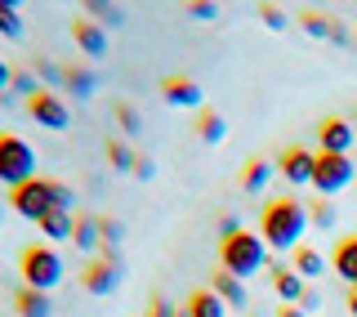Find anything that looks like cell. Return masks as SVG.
I'll use <instances>...</instances> for the list:
<instances>
[{"label": "cell", "instance_id": "cell-1", "mask_svg": "<svg viewBox=\"0 0 357 317\" xmlns=\"http://www.w3.org/2000/svg\"><path fill=\"white\" fill-rule=\"evenodd\" d=\"M308 233V206L299 197H273L259 214V237L268 251H299Z\"/></svg>", "mask_w": 357, "mask_h": 317}, {"label": "cell", "instance_id": "cell-2", "mask_svg": "<svg viewBox=\"0 0 357 317\" xmlns=\"http://www.w3.org/2000/svg\"><path fill=\"white\" fill-rule=\"evenodd\" d=\"M22 219H45V214H54V210H72L76 206V197H72V188L59 184V179H31V184H22L14 188V201H9Z\"/></svg>", "mask_w": 357, "mask_h": 317}, {"label": "cell", "instance_id": "cell-3", "mask_svg": "<svg viewBox=\"0 0 357 317\" xmlns=\"http://www.w3.org/2000/svg\"><path fill=\"white\" fill-rule=\"evenodd\" d=\"M219 264H223V273H232V277H255L268 264V242L259 233L241 228V233H232V237L219 242Z\"/></svg>", "mask_w": 357, "mask_h": 317}, {"label": "cell", "instance_id": "cell-4", "mask_svg": "<svg viewBox=\"0 0 357 317\" xmlns=\"http://www.w3.org/2000/svg\"><path fill=\"white\" fill-rule=\"evenodd\" d=\"M36 179V148L22 134H0V184L22 188Z\"/></svg>", "mask_w": 357, "mask_h": 317}, {"label": "cell", "instance_id": "cell-5", "mask_svg": "<svg viewBox=\"0 0 357 317\" xmlns=\"http://www.w3.org/2000/svg\"><path fill=\"white\" fill-rule=\"evenodd\" d=\"M18 268H22V286L31 290H54L63 281V255L54 246H27L18 255Z\"/></svg>", "mask_w": 357, "mask_h": 317}, {"label": "cell", "instance_id": "cell-6", "mask_svg": "<svg viewBox=\"0 0 357 317\" xmlns=\"http://www.w3.org/2000/svg\"><path fill=\"white\" fill-rule=\"evenodd\" d=\"M353 156H340V152H317V165H312V188L317 197H335L353 184Z\"/></svg>", "mask_w": 357, "mask_h": 317}, {"label": "cell", "instance_id": "cell-7", "mask_svg": "<svg viewBox=\"0 0 357 317\" xmlns=\"http://www.w3.org/2000/svg\"><path fill=\"white\" fill-rule=\"evenodd\" d=\"M27 117L36 121V126H45V130H67L72 112H67V98H59L54 89H40L36 98H27Z\"/></svg>", "mask_w": 357, "mask_h": 317}, {"label": "cell", "instance_id": "cell-8", "mask_svg": "<svg viewBox=\"0 0 357 317\" xmlns=\"http://www.w3.org/2000/svg\"><path fill=\"white\" fill-rule=\"evenodd\" d=\"M312 165H317V152L308 148H286L282 156H277V175L286 179V184H312Z\"/></svg>", "mask_w": 357, "mask_h": 317}, {"label": "cell", "instance_id": "cell-9", "mask_svg": "<svg viewBox=\"0 0 357 317\" xmlns=\"http://www.w3.org/2000/svg\"><path fill=\"white\" fill-rule=\"evenodd\" d=\"M353 126L344 117H326L317 126V143H321V152H340V156H349V148H353Z\"/></svg>", "mask_w": 357, "mask_h": 317}, {"label": "cell", "instance_id": "cell-10", "mask_svg": "<svg viewBox=\"0 0 357 317\" xmlns=\"http://www.w3.org/2000/svg\"><path fill=\"white\" fill-rule=\"evenodd\" d=\"M116 281H121L116 255H103V259H94V264L85 268V290L89 295H107V290H116Z\"/></svg>", "mask_w": 357, "mask_h": 317}, {"label": "cell", "instance_id": "cell-11", "mask_svg": "<svg viewBox=\"0 0 357 317\" xmlns=\"http://www.w3.org/2000/svg\"><path fill=\"white\" fill-rule=\"evenodd\" d=\"M72 40H76L81 54H89V59H103V54H107V27H98L94 18L72 22Z\"/></svg>", "mask_w": 357, "mask_h": 317}, {"label": "cell", "instance_id": "cell-12", "mask_svg": "<svg viewBox=\"0 0 357 317\" xmlns=\"http://www.w3.org/2000/svg\"><path fill=\"white\" fill-rule=\"evenodd\" d=\"M331 268H335V277H344L349 286H357V233H353V237H344V242H335V251H331Z\"/></svg>", "mask_w": 357, "mask_h": 317}, {"label": "cell", "instance_id": "cell-13", "mask_svg": "<svg viewBox=\"0 0 357 317\" xmlns=\"http://www.w3.org/2000/svg\"><path fill=\"white\" fill-rule=\"evenodd\" d=\"M72 246L76 251H103V219L98 214H76Z\"/></svg>", "mask_w": 357, "mask_h": 317}, {"label": "cell", "instance_id": "cell-14", "mask_svg": "<svg viewBox=\"0 0 357 317\" xmlns=\"http://www.w3.org/2000/svg\"><path fill=\"white\" fill-rule=\"evenodd\" d=\"M161 94H165V103H174V108H201V85L188 81V76H170V81L161 85Z\"/></svg>", "mask_w": 357, "mask_h": 317}, {"label": "cell", "instance_id": "cell-15", "mask_svg": "<svg viewBox=\"0 0 357 317\" xmlns=\"http://www.w3.org/2000/svg\"><path fill=\"white\" fill-rule=\"evenodd\" d=\"M299 27L308 31V36H317V40H349V31H344V22L340 18H326V14H304L299 18Z\"/></svg>", "mask_w": 357, "mask_h": 317}, {"label": "cell", "instance_id": "cell-16", "mask_svg": "<svg viewBox=\"0 0 357 317\" xmlns=\"http://www.w3.org/2000/svg\"><path fill=\"white\" fill-rule=\"evenodd\" d=\"M210 290H215V295L228 304V309H241V304H245V281L232 277V273H223V268L210 277Z\"/></svg>", "mask_w": 357, "mask_h": 317}, {"label": "cell", "instance_id": "cell-17", "mask_svg": "<svg viewBox=\"0 0 357 317\" xmlns=\"http://www.w3.org/2000/svg\"><path fill=\"white\" fill-rule=\"evenodd\" d=\"M14 309H18V317H50V313H54V304H50V290H31V286H22V290H18V300H14Z\"/></svg>", "mask_w": 357, "mask_h": 317}, {"label": "cell", "instance_id": "cell-18", "mask_svg": "<svg viewBox=\"0 0 357 317\" xmlns=\"http://www.w3.org/2000/svg\"><path fill=\"white\" fill-rule=\"evenodd\" d=\"M63 89L72 98H89L98 89V76L89 72V67H63Z\"/></svg>", "mask_w": 357, "mask_h": 317}, {"label": "cell", "instance_id": "cell-19", "mask_svg": "<svg viewBox=\"0 0 357 317\" xmlns=\"http://www.w3.org/2000/svg\"><path fill=\"white\" fill-rule=\"evenodd\" d=\"M183 309H188V317H223V309H228V304H223L215 290L206 286V290H192Z\"/></svg>", "mask_w": 357, "mask_h": 317}, {"label": "cell", "instance_id": "cell-20", "mask_svg": "<svg viewBox=\"0 0 357 317\" xmlns=\"http://www.w3.org/2000/svg\"><path fill=\"white\" fill-rule=\"evenodd\" d=\"M273 290H277V295H282L286 304H299L308 286H304V277H299L295 268H277V273H273Z\"/></svg>", "mask_w": 357, "mask_h": 317}, {"label": "cell", "instance_id": "cell-21", "mask_svg": "<svg viewBox=\"0 0 357 317\" xmlns=\"http://www.w3.org/2000/svg\"><path fill=\"white\" fill-rule=\"evenodd\" d=\"M72 228H76V214L72 210H54V214H45V219H40V233L50 237V242H67Z\"/></svg>", "mask_w": 357, "mask_h": 317}, {"label": "cell", "instance_id": "cell-22", "mask_svg": "<svg viewBox=\"0 0 357 317\" xmlns=\"http://www.w3.org/2000/svg\"><path fill=\"white\" fill-rule=\"evenodd\" d=\"M273 175H277V165H268L264 156H259V161H250V165L241 170V188H245V192H264Z\"/></svg>", "mask_w": 357, "mask_h": 317}, {"label": "cell", "instance_id": "cell-23", "mask_svg": "<svg viewBox=\"0 0 357 317\" xmlns=\"http://www.w3.org/2000/svg\"><path fill=\"white\" fill-rule=\"evenodd\" d=\"M295 273L299 277H321V273H326V255L312 251V246H299V251H295Z\"/></svg>", "mask_w": 357, "mask_h": 317}, {"label": "cell", "instance_id": "cell-24", "mask_svg": "<svg viewBox=\"0 0 357 317\" xmlns=\"http://www.w3.org/2000/svg\"><path fill=\"white\" fill-rule=\"evenodd\" d=\"M81 5L89 9V18H94L98 27H116V22H121V9H116V0H81Z\"/></svg>", "mask_w": 357, "mask_h": 317}, {"label": "cell", "instance_id": "cell-25", "mask_svg": "<svg viewBox=\"0 0 357 317\" xmlns=\"http://www.w3.org/2000/svg\"><path fill=\"white\" fill-rule=\"evenodd\" d=\"M197 134H201V143H219L223 134H228V121H223L219 112H201V121H197Z\"/></svg>", "mask_w": 357, "mask_h": 317}, {"label": "cell", "instance_id": "cell-26", "mask_svg": "<svg viewBox=\"0 0 357 317\" xmlns=\"http://www.w3.org/2000/svg\"><path fill=\"white\" fill-rule=\"evenodd\" d=\"M308 223H312V228H331V223H335L331 197H321V201H312V206H308Z\"/></svg>", "mask_w": 357, "mask_h": 317}, {"label": "cell", "instance_id": "cell-27", "mask_svg": "<svg viewBox=\"0 0 357 317\" xmlns=\"http://www.w3.org/2000/svg\"><path fill=\"white\" fill-rule=\"evenodd\" d=\"M0 36H5V40H22V18H18V9H5V5H0Z\"/></svg>", "mask_w": 357, "mask_h": 317}, {"label": "cell", "instance_id": "cell-28", "mask_svg": "<svg viewBox=\"0 0 357 317\" xmlns=\"http://www.w3.org/2000/svg\"><path fill=\"white\" fill-rule=\"evenodd\" d=\"M107 161L116 165V170H134V161H139V156H134L121 139H112V143H107Z\"/></svg>", "mask_w": 357, "mask_h": 317}, {"label": "cell", "instance_id": "cell-29", "mask_svg": "<svg viewBox=\"0 0 357 317\" xmlns=\"http://www.w3.org/2000/svg\"><path fill=\"white\" fill-rule=\"evenodd\" d=\"M9 89L22 94V98H36L40 94V89H36V72H14V85H9Z\"/></svg>", "mask_w": 357, "mask_h": 317}, {"label": "cell", "instance_id": "cell-30", "mask_svg": "<svg viewBox=\"0 0 357 317\" xmlns=\"http://www.w3.org/2000/svg\"><path fill=\"white\" fill-rule=\"evenodd\" d=\"M116 121H121V130H126V134H139V112H134L130 103L116 108Z\"/></svg>", "mask_w": 357, "mask_h": 317}, {"label": "cell", "instance_id": "cell-31", "mask_svg": "<svg viewBox=\"0 0 357 317\" xmlns=\"http://www.w3.org/2000/svg\"><path fill=\"white\" fill-rule=\"evenodd\" d=\"M259 18H264L273 31H286V14H282L277 5H259Z\"/></svg>", "mask_w": 357, "mask_h": 317}, {"label": "cell", "instance_id": "cell-32", "mask_svg": "<svg viewBox=\"0 0 357 317\" xmlns=\"http://www.w3.org/2000/svg\"><path fill=\"white\" fill-rule=\"evenodd\" d=\"M31 72H40L45 81H63V67L54 63V59H36V67H31Z\"/></svg>", "mask_w": 357, "mask_h": 317}, {"label": "cell", "instance_id": "cell-33", "mask_svg": "<svg viewBox=\"0 0 357 317\" xmlns=\"http://www.w3.org/2000/svg\"><path fill=\"white\" fill-rule=\"evenodd\" d=\"M116 242H121V223H116V219H103V255H107Z\"/></svg>", "mask_w": 357, "mask_h": 317}, {"label": "cell", "instance_id": "cell-34", "mask_svg": "<svg viewBox=\"0 0 357 317\" xmlns=\"http://www.w3.org/2000/svg\"><path fill=\"white\" fill-rule=\"evenodd\" d=\"M188 9H192V18H201V22H210V18L219 14V9H215V0H197V5H188Z\"/></svg>", "mask_w": 357, "mask_h": 317}, {"label": "cell", "instance_id": "cell-35", "mask_svg": "<svg viewBox=\"0 0 357 317\" xmlns=\"http://www.w3.org/2000/svg\"><path fill=\"white\" fill-rule=\"evenodd\" d=\"M148 317H178V309H170V300L156 295V300H152V309H148Z\"/></svg>", "mask_w": 357, "mask_h": 317}, {"label": "cell", "instance_id": "cell-36", "mask_svg": "<svg viewBox=\"0 0 357 317\" xmlns=\"http://www.w3.org/2000/svg\"><path fill=\"white\" fill-rule=\"evenodd\" d=\"M134 175H139V179H152V175H156V165L148 161V156H139V161H134Z\"/></svg>", "mask_w": 357, "mask_h": 317}, {"label": "cell", "instance_id": "cell-37", "mask_svg": "<svg viewBox=\"0 0 357 317\" xmlns=\"http://www.w3.org/2000/svg\"><path fill=\"white\" fill-rule=\"evenodd\" d=\"M317 304H321V295H317V290H304V300H299V309H304V313H312Z\"/></svg>", "mask_w": 357, "mask_h": 317}, {"label": "cell", "instance_id": "cell-38", "mask_svg": "<svg viewBox=\"0 0 357 317\" xmlns=\"http://www.w3.org/2000/svg\"><path fill=\"white\" fill-rule=\"evenodd\" d=\"M232 233H241V223H237V219H232V214H228V219L219 223V237H232Z\"/></svg>", "mask_w": 357, "mask_h": 317}, {"label": "cell", "instance_id": "cell-39", "mask_svg": "<svg viewBox=\"0 0 357 317\" xmlns=\"http://www.w3.org/2000/svg\"><path fill=\"white\" fill-rule=\"evenodd\" d=\"M9 85H14V72H9V63H0V94H5Z\"/></svg>", "mask_w": 357, "mask_h": 317}, {"label": "cell", "instance_id": "cell-40", "mask_svg": "<svg viewBox=\"0 0 357 317\" xmlns=\"http://www.w3.org/2000/svg\"><path fill=\"white\" fill-rule=\"evenodd\" d=\"M277 317H308V313H304V309H299V304H286V309H282V313H277Z\"/></svg>", "mask_w": 357, "mask_h": 317}, {"label": "cell", "instance_id": "cell-41", "mask_svg": "<svg viewBox=\"0 0 357 317\" xmlns=\"http://www.w3.org/2000/svg\"><path fill=\"white\" fill-rule=\"evenodd\" d=\"M349 313L357 317V286H349Z\"/></svg>", "mask_w": 357, "mask_h": 317}, {"label": "cell", "instance_id": "cell-42", "mask_svg": "<svg viewBox=\"0 0 357 317\" xmlns=\"http://www.w3.org/2000/svg\"><path fill=\"white\" fill-rule=\"evenodd\" d=\"M0 5H5V9H18V5H22V0H0Z\"/></svg>", "mask_w": 357, "mask_h": 317}, {"label": "cell", "instance_id": "cell-43", "mask_svg": "<svg viewBox=\"0 0 357 317\" xmlns=\"http://www.w3.org/2000/svg\"><path fill=\"white\" fill-rule=\"evenodd\" d=\"M178 317H188V309H178Z\"/></svg>", "mask_w": 357, "mask_h": 317}, {"label": "cell", "instance_id": "cell-44", "mask_svg": "<svg viewBox=\"0 0 357 317\" xmlns=\"http://www.w3.org/2000/svg\"><path fill=\"white\" fill-rule=\"evenodd\" d=\"M188 5H197V0H188Z\"/></svg>", "mask_w": 357, "mask_h": 317}, {"label": "cell", "instance_id": "cell-45", "mask_svg": "<svg viewBox=\"0 0 357 317\" xmlns=\"http://www.w3.org/2000/svg\"><path fill=\"white\" fill-rule=\"evenodd\" d=\"M0 214H5V210H0Z\"/></svg>", "mask_w": 357, "mask_h": 317}]
</instances>
